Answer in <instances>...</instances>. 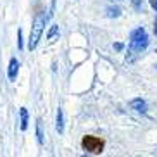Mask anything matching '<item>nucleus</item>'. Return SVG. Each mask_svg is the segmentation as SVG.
I'll list each match as a JSON object with an SVG mask.
<instances>
[{
	"label": "nucleus",
	"instance_id": "f257e3e1",
	"mask_svg": "<svg viewBox=\"0 0 157 157\" xmlns=\"http://www.w3.org/2000/svg\"><path fill=\"white\" fill-rule=\"evenodd\" d=\"M148 47V35L143 28H135L131 31V36H129V47H128V56H126V60L131 62L135 60V57L140 56L142 52L147 50Z\"/></svg>",
	"mask_w": 157,
	"mask_h": 157
},
{
	"label": "nucleus",
	"instance_id": "f03ea898",
	"mask_svg": "<svg viewBox=\"0 0 157 157\" xmlns=\"http://www.w3.org/2000/svg\"><path fill=\"white\" fill-rule=\"evenodd\" d=\"M48 16H45L43 12H38L33 19V24H31V31H29V42H28V48L29 50H35L38 47V42L42 38V33H43V28H45V23Z\"/></svg>",
	"mask_w": 157,
	"mask_h": 157
},
{
	"label": "nucleus",
	"instance_id": "7ed1b4c3",
	"mask_svg": "<svg viewBox=\"0 0 157 157\" xmlns=\"http://www.w3.org/2000/svg\"><path fill=\"white\" fill-rule=\"evenodd\" d=\"M81 147H83L85 152L88 154H102L104 152V147H105V142L102 138H98V136H92V135H86V136H83V140H81Z\"/></svg>",
	"mask_w": 157,
	"mask_h": 157
},
{
	"label": "nucleus",
	"instance_id": "20e7f679",
	"mask_svg": "<svg viewBox=\"0 0 157 157\" xmlns=\"http://www.w3.org/2000/svg\"><path fill=\"white\" fill-rule=\"evenodd\" d=\"M129 107L135 109L136 112H140V114H145L147 112V102L142 100V98H133V100L129 102Z\"/></svg>",
	"mask_w": 157,
	"mask_h": 157
},
{
	"label": "nucleus",
	"instance_id": "39448f33",
	"mask_svg": "<svg viewBox=\"0 0 157 157\" xmlns=\"http://www.w3.org/2000/svg\"><path fill=\"white\" fill-rule=\"evenodd\" d=\"M17 71H19V60L16 59V57H12L10 59V62H9V79L10 81H14L16 79V76H17Z\"/></svg>",
	"mask_w": 157,
	"mask_h": 157
},
{
	"label": "nucleus",
	"instance_id": "423d86ee",
	"mask_svg": "<svg viewBox=\"0 0 157 157\" xmlns=\"http://www.w3.org/2000/svg\"><path fill=\"white\" fill-rule=\"evenodd\" d=\"M19 116H21V129L23 131H26L28 129V111H26V107H21L19 109Z\"/></svg>",
	"mask_w": 157,
	"mask_h": 157
},
{
	"label": "nucleus",
	"instance_id": "0eeeda50",
	"mask_svg": "<svg viewBox=\"0 0 157 157\" xmlns=\"http://www.w3.org/2000/svg\"><path fill=\"white\" fill-rule=\"evenodd\" d=\"M56 129L59 133H64V116H62V109H57V121H56Z\"/></svg>",
	"mask_w": 157,
	"mask_h": 157
},
{
	"label": "nucleus",
	"instance_id": "6e6552de",
	"mask_svg": "<svg viewBox=\"0 0 157 157\" xmlns=\"http://www.w3.org/2000/svg\"><path fill=\"white\" fill-rule=\"evenodd\" d=\"M57 35H59V26H57V24H54V26L48 29V33H47V40H52V38H56Z\"/></svg>",
	"mask_w": 157,
	"mask_h": 157
},
{
	"label": "nucleus",
	"instance_id": "1a4fd4ad",
	"mask_svg": "<svg viewBox=\"0 0 157 157\" xmlns=\"http://www.w3.org/2000/svg\"><path fill=\"white\" fill-rule=\"evenodd\" d=\"M36 136H38V143H43V129H42V121H36Z\"/></svg>",
	"mask_w": 157,
	"mask_h": 157
},
{
	"label": "nucleus",
	"instance_id": "9d476101",
	"mask_svg": "<svg viewBox=\"0 0 157 157\" xmlns=\"http://www.w3.org/2000/svg\"><path fill=\"white\" fill-rule=\"evenodd\" d=\"M119 12H121V10L117 9V7H114V9L111 7V9H109V16H111V17H112V16H114V17H117V16H119Z\"/></svg>",
	"mask_w": 157,
	"mask_h": 157
},
{
	"label": "nucleus",
	"instance_id": "9b49d317",
	"mask_svg": "<svg viewBox=\"0 0 157 157\" xmlns=\"http://www.w3.org/2000/svg\"><path fill=\"white\" fill-rule=\"evenodd\" d=\"M133 5L136 10H142L143 9V2H140V0H133Z\"/></svg>",
	"mask_w": 157,
	"mask_h": 157
},
{
	"label": "nucleus",
	"instance_id": "f8f14e48",
	"mask_svg": "<svg viewBox=\"0 0 157 157\" xmlns=\"http://www.w3.org/2000/svg\"><path fill=\"white\" fill-rule=\"evenodd\" d=\"M150 7L157 12V0H150Z\"/></svg>",
	"mask_w": 157,
	"mask_h": 157
},
{
	"label": "nucleus",
	"instance_id": "ddd939ff",
	"mask_svg": "<svg viewBox=\"0 0 157 157\" xmlns=\"http://www.w3.org/2000/svg\"><path fill=\"white\" fill-rule=\"evenodd\" d=\"M114 48H116V50H123V45H121V43H116Z\"/></svg>",
	"mask_w": 157,
	"mask_h": 157
},
{
	"label": "nucleus",
	"instance_id": "4468645a",
	"mask_svg": "<svg viewBox=\"0 0 157 157\" xmlns=\"http://www.w3.org/2000/svg\"><path fill=\"white\" fill-rule=\"evenodd\" d=\"M154 35L157 36V19H155V23H154Z\"/></svg>",
	"mask_w": 157,
	"mask_h": 157
},
{
	"label": "nucleus",
	"instance_id": "2eb2a0df",
	"mask_svg": "<svg viewBox=\"0 0 157 157\" xmlns=\"http://www.w3.org/2000/svg\"><path fill=\"white\" fill-rule=\"evenodd\" d=\"M155 67H157V66H155Z\"/></svg>",
	"mask_w": 157,
	"mask_h": 157
}]
</instances>
